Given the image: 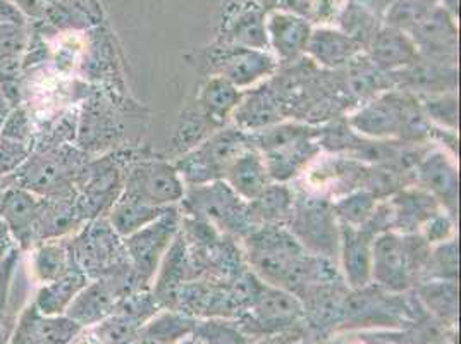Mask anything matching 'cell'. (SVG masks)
<instances>
[{"instance_id":"cell-29","label":"cell","mask_w":461,"mask_h":344,"mask_svg":"<svg viewBox=\"0 0 461 344\" xmlns=\"http://www.w3.org/2000/svg\"><path fill=\"white\" fill-rule=\"evenodd\" d=\"M169 209V207H167ZM166 209H155L149 205H141L131 200H124L117 196L114 205L109 211V222L121 238L133 234L135 231L141 230L143 226L150 224Z\"/></svg>"},{"instance_id":"cell-1","label":"cell","mask_w":461,"mask_h":344,"mask_svg":"<svg viewBox=\"0 0 461 344\" xmlns=\"http://www.w3.org/2000/svg\"><path fill=\"white\" fill-rule=\"evenodd\" d=\"M349 128L370 140L419 143L430 133L420 100L410 92L389 90L375 95L348 119Z\"/></svg>"},{"instance_id":"cell-13","label":"cell","mask_w":461,"mask_h":344,"mask_svg":"<svg viewBox=\"0 0 461 344\" xmlns=\"http://www.w3.org/2000/svg\"><path fill=\"white\" fill-rule=\"evenodd\" d=\"M124 296H128V289H124V285H121L114 276L92 279L75 296L66 310V317L83 329L92 327L113 315L115 306Z\"/></svg>"},{"instance_id":"cell-39","label":"cell","mask_w":461,"mask_h":344,"mask_svg":"<svg viewBox=\"0 0 461 344\" xmlns=\"http://www.w3.org/2000/svg\"><path fill=\"white\" fill-rule=\"evenodd\" d=\"M14 249H18V247H16V243H14V240H13V236H11V232L7 230L4 219L0 217V260H2L4 257H7Z\"/></svg>"},{"instance_id":"cell-35","label":"cell","mask_w":461,"mask_h":344,"mask_svg":"<svg viewBox=\"0 0 461 344\" xmlns=\"http://www.w3.org/2000/svg\"><path fill=\"white\" fill-rule=\"evenodd\" d=\"M423 113L427 119L439 122L441 126L449 128L451 131L456 130L458 124V100L455 94H429L420 102Z\"/></svg>"},{"instance_id":"cell-9","label":"cell","mask_w":461,"mask_h":344,"mask_svg":"<svg viewBox=\"0 0 461 344\" xmlns=\"http://www.w3.org/2000/svg\"><path fill=\"white\" fill-rule=\"evenodd\" d=\"M384 231H391L385 202H379L374 215L360 228L339 224L338 267L348 289L355 291L372 285V245L375 236Z\"/></svg>"},{"instance_id":"cell-37","label":"cell","mask_w":461,"mask_h":344,"mask_svg":"<svg viewBox=\"0 0 461 344\" xmlns=\"http://www.w3.org/2000/svg\"><path fill=\"white\" fill-rule=\"evenodd\" d=\"M20 258V249H14L7 257L0 260V327L4 324V313H5V303H7V294L9 287L13 281L14 267Z\"/></svg>"},{"instance_id":"cell-3","label":"cell","mask_w":461,"mask_h":344,"mask_svg":"<svg viewBox=\"0 0 461 344\" xmlns=\"http://www.w3.org/2000/svg\"><path fill=\"white\" fill-rule=\"evenodd\" d=\"M432 247L420 234L384 231L372 245V285L402 294L423 277Z\"/></svg>"},{"instance_id":"cell-20","label":"cell","mask_w":461,"mask_h":344,"mask_svg":"<svg viewBox=\"0 0 461 344\" xmlns=\"http://www.w3.org/2000/svg\"><path fill=\"white\" fill-rule=\"evenodd\" d=\"M222 181L245 202L258 198L272 183L264 155L253 147L232 160Z\"/></svg>"},{"instance_id":"cell-8","label":"cell","mask_w":461,"mask_h":344,"mask_svg":"<svg viewBox=\"0 0 461 344\" xmlns=\"http://www.w3.org/2000/svg\"><path fill=\"white\" fill-rule=\"evenodd\" d=\"M181 217L183 213L179 207L174 205L162 212L150 224L122 238L128 260L145 286L154 283L157 270L173 247L174 240L181 231Z\"/></svg>"},{"instance_id":"cell-31","label":"cell","mask_w":461,"mask_h":344,"mask_svg":"<svg viewBox=\"0 0 461 344\" xmlns=\"http://www.w3.org/2000/svg\"><path fill=\"white\" fill-rule=\"evenodd\" d=\"M420 300L442 321L453 322L458 308L456 281H423L419 283Z\"/></svg>"},{"instance_id":"cell-28","label":"cell","mask_w":461,"mask_h":344,"mask_svg":"<svg viewBox=\"0 0 461 344\" xmlns=\"http://www.w3.org/2000/svg\"><path fill=\"white\" fill-rule=\"evenodd\" d=\"M308 52L321 66L336 69L357 54V45L339 33L322 32L308 40Z\"/></svg>"},{"instance_id":"cell-41","label":"cell","mask_w":461,"mask_h":344,"mask_svg":"<svg viewBox=\"0 0 461 344\" xmlns=\"http://www.w3.org/2000/svg\"><path fill=\"white\" fill-rule=\"evenodd\" d=\"M7 188V185H5V179H4V176H0V193L4 192Z\"/></svg>"},{"instance_id":"cell-16","label":"cell","mask_w":461,"mask_h":344,"mask_svg":"<svg viewBox=\"0 0 461 344\" xmlns=\"http://www.w3.org/2000/svg\"><path fill=\"white\" fill-rule=\"evenodd\" d=\"M389 212L391 231L402 234H420L423 226L439 212L442 207L420 186H410L394 193L385 200ZM446 212V211H444Z\"/></svg>"},{"instance_id":"cell-15","label":"cell","mask_w":461,"mask_h":344,"mask_svg":"<svg viewBox=\"0 0 461 344\" xmlns=\"http://www.w3.org/2000/svg\"><path fill=\"white\" fill-rule=\"evenodd\" d=\"M81 330L83 327L69 317L41 315L32 303L23 310L9 344H71Z\"/></svg>"},{"instance_id":"cell-24","label":"cell","mask_w":461,"mask_h":344,"mask_svg":"<svg viewBox=\"0 0 461 344\" xmlns=\"http://www.w3.org/2000/svg\"><path fill=\"white\" fill-rule=\"evenodd\" d=\"M88 277L81 268L75 266L66 276L49 285H43L37 293L33 305L41 315L59 317L66 315V310L71 305L77 293L88 285Z\"/></svg>"},{"instance_id":"cell-32","label":"cell","mask_w":461,"mask_h":344,"mask_svg":"<svg viewBox=\"0 0 461 344\" xmlns=\"http://www.w3.org/2000/svg\"><path fill=\"white\" fill-rule=\"evenodd\" d=\"M192 336L202 344H250V336L243 332L238 321L221 317L196 321Z\"/></svg>"},{"instance_id":"cell-23","label":"cell","mask_w":461,"mask_h":344,"mask_svg":"<svg viewBox=\"0 0 461 344\" xmlns=\"http://www.w3.org/2000/svg\"><path fill=\"white\" fill-rule=\"evenodd\" d=\"M75 266L77 264L73 260L68 241H62V240L43 241L32 249L30 274H32V279L41 286L52 281H58Z\"/></svg>"},{"instance_id":"cell-22","label":"cell","mask_w":461,"mask_h":344,"mask_svg":"<svg viewBox=\"0 0 461 344\" xmlns=\"http://www.w3.org/2000/svg\"><path fill=\"white\" fill-rule=\"evenodd\" d=\"M294 190L285 183H270L267 190L258 198L249 202V217L251 226H286L293 209Z\"/></svg>"},{"instance_id":"cell-2","label":"cell","mask_w":461,"mask_h":344,"mask_svg":"<svg viewBox=\"0 0 461 344\" xmlns=\"http://www.w3.org/2000/svg\"><path fill=\"white\" fill-rule=\"evenodd\" d=\"M85 166L83 153L62 143L35 149L16 171L4 176V179L7 186L58 200L77 195V179Z\"/></svg>"},{"instance_id":"cell-36","label":"cell","mask_w":461,"mask_h":344,"mask_svg":"<svg viewBox=\"0 0 461 344\" xmlns=\"http://www.w3.org/2000/svg\"><path fill=\"white\" fill-rule=\"evenodd\" d=\"M28 47V32L21 23L0 21V58L16 59Z\"/></svg>"},{"instance_id":"cell-33","label":"cell","mask_w":461,"mask_h":344,"mask_svg":"<svg viewBox=\"0 0 461 344\" xmlns=\"http://www.w3.org/2000/svg\"><path fill=\"white\" fill-rule=\"evenodd\" d=\"M458 277V245L451 238L434 245L429 255L427 267L423 270V281H456Z\"/></svg>"},{"instance_id":"cell-25","label":"cell","mask_w":461,"mask_h":344,"mask_svg":"<svg viewBox=\"0 0 461 344\" xmlns=\"http://www.w3.org/2000/svg\"><path fill=\"white\" fill-rule=\"evenodd\" d=\"M279 107V102L270 92L258 88L249 96L243 95L238 109L232 114V119L236 122V128L247 133H253L281 122L283 114Z\"/></svg>"},{"instance_id":"cell-12","label":"cell","mask_w":461,"mask_h":344,"mask_svg":"<svg viewBox=\"0 0 461 344\" xmlns=\"http://www.w3.org/2000/svg\"><path fill=\"white\" fill-rule=\"evenodd\" d=\"M45 205L47 198L18 186H7L0 193V217L20 249L37 247V232Z\"/></svg>"},{"instance_id":"cell-26","label":"cell","mask_w":461,"mask_h":344,"mask_svg":"<svg viewBox=\"0 0 461 344\" xmlns=\"http://www.w3.org/2000/svg\"><path fill=\"white\" fill-rule=\"evenodd\" d=\"M194 322L196 319L181 310L157 312L138 336L154 344H177L192 336Z\"/></svg>"},{"instance_id":"cell-4","label":"cell","mask_w":461,"mask_h":344,"mask_svg":"<svg viewBox=\"0 0 461 344\" xmlns=\"http://www.w3.org/2000/svg\"><path fill=\"white\" fill-rule=\"evenodd\" d=\"M286 228L310 255L338 264L339 222L329 196L312 190L294 192Z\"/></svg>"},{"instance_id":"cell-40","label":"cell","mask_w":461,"mask_h":344,"mask_svg":"<svg viewBox=\"0 0 461 344\" xmlns=\"http://www.w3.org/2000/svg\"><path fill=\"white\" fill-rule=\"evenodd\" d=\"M177 344H202V343H200V341H196V339H194V338H193V336H190V338H186V339H183V341H181V343H177Z\"/></svg>"},{"instance_id":"cell-11","label":"cell","mask_w":461,"mask_h":344,"mask_svg":"<svg viewBox=\"0 0 461 344\" xmlns=\"http://www.w3.org/2000/svg\"><path fill=\"white\" fill-rule=\"evenodd\" d=\"M303 319L300 298L286 289L262 283L238 322L247 336H267L293 329Z\"/></svg>"},{"instance_id":"cell-34","label":"cell","mask_w":461,"mask_h":344,"mask_svg":"<svg viewBox=\"0 0 461 344\" xmlns=\"http://www.w3.org/2000/svg\"><path fill=\"white\" fill-rule=\"evenodd\" d=\"M374 62L381 69L394 71L415 62V50L408 41L389 37L374 45Z\"/></svg>"},{"instance_id":"cell-18","label":"cell","mask_w":461,"mask_h":344,"mask_svg":"<svg viewBox=\"0 0 461 344\" xmlns=\"http://www.w3.org/2000/svg\"><path fill=\"white\" fill-rule=\"evenodd\" d=\"M215 66L217 77L228 79L241 92L269 79L277 68L276 59L267 52L250 47H238V50L219 59Z\"/></svg>"},{"instance_id":"cell-19","label":"cell","mask_w":461,"mask_h":344,"mask_svg":"<svg viewBox=\"0 0 461 344\" xmlns=\"http://www.w3.org/2000/svg\"><path fill=\"white\" fill-rule=\"evenodd\" d=\"M33 152L32 119L24 109L11 111L0 128V176H9Z\"/></svg>"},{"instance_id":"cell-10","label":"cell","mask_w":461,"mask_h":344,"mask_svg":"<svg viewBox=\"0 0 461 344\" xmlns=\"http://www.w3.org/2000/svg\"><path fill=\"white\" fill-rule=\"evenodd\" d=\"M185 193L186 185L174 164L166 160H141L126 172L119 196L155 209H167L179 205Z\"/></svg>"},{"instance_id":"cell-38","label":"cell","mask_w":461,"mask_h":344,"mask_svg":"<svg viewBox=\"0 0 461 344\" xmlns=\"http://www.w3.org/2000/svg\"><path fill=\"white\" fill-rule=\"evenodd\" d=\"M302 339V334L288 329V330H281V332H274L262 336L258 341H250V344H298Z\"/></svg>"},{"instance_id":"cell-14","label":"cell","mask_w":461,"mask_h":344,"mask_svg":"<svg viewBox=\"0 0 461 344\" xmlns=\"http://www.w3.org/2000/svg\"><path fill=\"white\" fill-rule=\"evenodd\" d=\"M415 183L438 200L442 211L455 217L458 207V167L447 153H425L415 167Z\"/></svg>"},{"instance_id":"cell-6","label":"cell","mask_w":461,"mask_h":344,"mask_svg":"<svg viewBox=\"0 0 461 344\" xmlns=\"http://www.w3.org/2000/svg\"><path fill=\"white\" fill-rule=\"evenodd\" d=\"M181 205L188 217L200 219L230 238L243 240L253 230L249 202L241 200L222 179L186 188Z\"/></svg>"},{"instance_id":"cell-5","label":"cell","mask_w":461,"mask_h":344,"mask_svg":"<svg viewBox=\"0 0 461 344\" xmlns=\"http://www.w3.org/2000/svg\"><path fill=\"white\" fill-rule=\"evenodd\" d=\"M249 133L240 128H221L185 153L174 166L186 188L221 181L232 160L250 149Z\"/></svg>"},{"instance_id":"cell-27","label":"cell","mask_w":461,"mask_h":344,"mask_svg":"<svg viewBox=\"0 0 461 344\" xmlns=\"http://www.w3.org/2000/svg\"><path fill=\"white\" fill-rule=\"evenodd\" d=\"M310 40L308 26L303 21L289 16H276L270 23V41L276 56L283 62H293L305 52Z\"/></svg>"},{"instance_id":"cell-30","label":"cell","mask_w":461,"mask_h":344,"mask_svg":"<svg viewBox=\"0 0 461 344\" xmlns=\"http://www.w3.org/2000/svg\"><path fill=\"white\" fill-rule=\"evenodd\" d=\"M381 198L366 190H353L332 200V209L339 224L360 228L374 215Z\"/></svg>"},{"instance_id":"cell-21","label":"cell","mask_w":461,"mask_h":344,"mask_svg":"<svg viewBox=\"0 0 461 344\" xmlns=\"http://www.w3.org/2000/svg\"><path fill=\"white\" fill-rule=\"evenodd\" d=\"M243 98V92L224 77H211L200 90L198 105L203 119L213 128L221 130L228 124Z\"/></svg>"},{"instance_id":"cell-7","label":"cell","mask_w":461,"mask_h":344,"mask_svg":"<svg viewBox=\"0 0 461 344\" xmlns=\"http://www.w3.org/2000/svg\"><path fill=\"white\" fill-rule=\"evenodd\" d=\"M68 245L75 264L90 281L131 267L122 238L107 219H92L77 231Z\"/></svg>"},{"instance_id":"cell-17","label":"cell","mask_w":461,"mask_h":344,"mask_svg":"<svg viewBox=\"0 0 461 344\" xmlns=\"http://www.w3.org/2000/svg\"><path fill=\"white\" fill-rule=\"evenodd\" d=\"M319 134L321 130L319 133L296 138L262 153L270 181L288 185L291 179H296L300 174L307 172L313 160L322 152L319 145Z\"/></svg>"}]
</instances>
